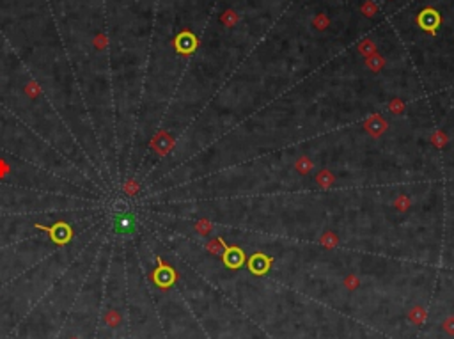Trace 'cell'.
<instances>
[{"instance_id":"cell-1","label":"cell","mask_w":454,"mask_h":339,"mask_svg":"<svg viewBox=\"0 0 454 339\" xmlns=\"http://www.w3.org/2000/svg\"><path fill=\"white\" fill-rule=\"evenodd\" d=\"M415 23L420 31L428 32L430 36H437V29L442 25V16L435 7H424L415 18Z\"/></svg>"},{"instance_id":"cell-2","label":"cell","mask_w":454,"mask_h":339,"mask_svg":"<svg viewBox=\"0 0 454 339\" xmlns=\"http://www.w3.org/2000/svg\"><path fill=\"white\" fill-rule=\"evenodd\" d=\"M156 263H158V267H156L155 272L151 273V279L158 288L167 290V288H171L172 284L178 280L179 275H178V272H176L171 265H167L160 256H156Z\"/></svg>"},{"instance_id":"cell-3","label":"cell","mask_w":454,"mask_h":339,"mask_svg":"<svg viewBox=\"0 0 454 339\" xmlns=\"http://www.w3.org/2000/svg\"><path fill=\"white\" fill-rule=\"evenodd\" d=\"M36 229L45 231L50 235V240L57 245H66L68 242H71L73 238V229L68 222H57L53 225H43V224H34Z\"/></svg>"},{"instance_id":"cell-4","label":"cell","mask_w":454,"mask_h":339,"mask_svg":"<svg viewBox=\"0 0 454 339\" xmlns=\"http://www.w3.org/2000/svg\"><path fill=\"white\" fill-rule=\"evenodd\" d=\"M199 46V39L193 32L190 31H181L174 38V48L181 55H192Z\"/></svg>"},{"instance_id":"cell-5","label":"cell","mask_w":454,"mask_h":339,"mask_svg":"<svg viewBox=\"0 0 454 339\" xmlns=\"http://www.w3.org/2000/svg\"><path fill=\"white\" fill-rule=\"evenodd\" d=\"M149 146H151V149L156 153V155L160 156H167L169 153L174 149L176 146V138L171 135L167 130H160L158 133H155L151 138V142H149Z\"/></svg>"},{"instance_id":"cell-6","label":"cell","mask_w":454,"mask_h":339,"mask_svg":"<svg viewBox=\"0 0 454 339\" xmlns=\"http://www.w3.org/2000/svg\"><path fill=\"white\" fill-rule=\"evenodd\" d=\"M222 261L227 268L231 270H238L247 263V256H245L243 249L238 245H225L224 252H222Z\"/></svg>"},{"instance_id":"cell-7","label":"cell","mask_w":454,"mask_h":339,"mask_svg":"<svg viewBox=\"0 0 454 339\" xmlns=\"http://www.w3.org/2000/svg\"><path fill=\"white\" fill-rule=\"evenodd\" d=\"M272 265H273V258L268 256V254H265V252L252 254V256L248 258V261H247L248 270L254 273V275H258V277L268 273V270L272 268Z\"/></svg>"},{"instance_id":"cell-8","label":"cell","mask_w":454,"mask_h":339,"mask_svg":"<svg viewBox=\"0 0 454 339\" xmlns=\"http://www.w3.org/2000/svg\"><path fill=\"white\" fill-rule=\"evenodd\" d=\"M362 128H364L373 138H380L387 130H389V123L383 119L382 114H371L364 123H362Z\"/></svg>"},{"instance_id":"cell-9","label":"cell","mask_w":454,"mask_h":339,"mask_svg":"<svg viewBox=\"0 0 454 339\" xmlns=\"http://www.w3.org/2000/svg\"><path fill=\"white\" fill-rule=\"evenodd\" d=\"M406 316H408V320L413 323V325L420 327L426 323L428 320V311L426 307H422V305H413L412 309H410L408 313H406Z\"/></svg>"},{"instance_id":"cell-10","label":"cell","mask_w":454,"mask_h":339,"mask_svg":"<svg viewBox=\"0 0 454 339\" xmlns=\"http://www.w3.org/2000/svg\"><path fill=\"white\" fill-rule=\"evenodd\" d=\"M314 180H316L318 187L323 188V190H328V188H330L332 185L335 183V176L332 174V171H328V169L318 171V174H316V178H314Z\"/></svg>"},{"instance_id":"cell-11","label":"cell","mask_w":454,"mask_h":339,"mask_svg":"<svg viewBox=\"0 0 454 339\" xmlns=\"http://www.w3.org/2000/svg\"><path fill=\"white\" fill-rule=\"evenodd\" d=\"M293 169H295L296 173L300 174V176H307V174H309L310 171L314 169V163H313V160H310L309 156L302 155V156H298V158L295 160V163H293Z\"/></svg>"},{"instance_id":"cell-12","label":"cell","mask_w":454,"mask_h":339,"mask_svg":"<svg viewBox=\"0 0 454 339\" xmlns=\"http://www.w3.org/2000/svg\"><path fill=\"white\" fill-rule=\"evenodd\" d=\"M320 245L328 250L335 249V247L339 245V236L335 235L332 229H327V231H323V235L320 236Z\"/></svg>"},{"instance_id":"cell-13","label":"cell","mask_w":454,"mask_h":339,"mask_svg":"<svg viewBox=\"0 0 454 339\" xmlns=\"http://www.w3.org/2000/svg\"><path fill=\"white\" fill-rule=\"evenodd\" d=\"M225 240L222 238V236H217V238H211L206 242V250L210 254H213V256H222V252H224L225 249Z\"/></svg>"},{"instance_id":"cell-14","label":"cell","mask_w":454,"mask_h":339,"mask_svg":"<svg viewBox=\"0 0 454 339\" xmlns=\"http://www.w3.org/2000/svg\"><path fill=\"white\" fill-rule=\"evenodd\" d=\"M358 52H360L362 55L367 59V57H371V55H375V53H378V48H376V43L373 41V39L365 38V39H362V41L358 43Z\"/></svg>"},{"instance_id":"cell-15","label":"cell","mask_w":454,"mask_h":339,"mask_svg":"<svg viewBox=\"0 0 454 339\" xmlns=\"http://www.w3.org/2000/svg\"><path fill=\"white\" fill-rule=\"evenodd\" d=\"M430 142L437 149H442V148H445V146L449 144V135L444 132V130H435V132L431 133V137H430Z\"/></svg>"},{"instance_id":"cell-16","label":"cell","mask_w":454,"mask_h":339,"mask_svg":"<svg viewBox=\"0 0 454 339\" xmlns=\"http://www.w3.org/2000/svg\"><path fill=\"white\" fill-rule=\"evenodd\" d=\"M365 66L371 69L373 73H380L383 68H385V59H383L380 53H375V55H371V57L365 59Z\"/></svg>"},{"instance_id":"cell-17","label":"cell","mask_w":454,"mask_h":339,"mask_svg":"<svg viewBox=\"0 0 454 339\" xmlns=\"http://www.w3.org/2000/svg\"><path fill=\"white\" fill-rule=\"evenodd\" d=\"M193 228H195V231L199 233L201 236H210L211 231H213V222H211L210 218L204 217V218H199Z\"/></svg>"},{"instance_id":"cell-18","label":"cell","mask_w":454,"mask_h":339,"mask_svg":"<svg viewBox=\"0 0 454 339\" xmlns=\"http://www.w3.org/2000/svg\"><path fill=\"white\" fill-rule=\"evenodd\" d=\"M23 93L27 94V96L31 98V100H36V98H39V96H41V94H43V89H41V86H39V83L36 82V80H31V82L25 83Z\"/></svg>"},{"instance_id":"cell-19","label":"cell","mask_w":454,"mask_h":339,"mask_svg":"<svg viewBox=\"0 0 454 339\" xmlns=\"http://www.w3.org/2000/svg\"><path fill=\"white\" fill-rule=\"evenodd\" d=\"M103 320H105V323H107L108 327H112V329L119 327L121 322H123V318H121V313L116 311V309H108V311L105 313Z\"/></svg>"},{"instance_id":"cell-20","label":"cell","mask_w":454,"mask_h":339,"mask_svg":"<svg viewBox=\"0 0 454 339\" xmlns=\"http://www.w3.org/2000/svg\"><path fill=\"white\" fill-rule=\"evenodd\" d=\"M123 190H124V194H126L128 197H135V195H138V192H140V185H138L137 180L130 178V180L124 181Z\"/></svg>"},{"instance_id":"cell-21","label":"cell","mask_w":454,"mask_h":339,"mask_svg":"<svg viewBox=\"0 0 454 339\" xmlns=\"http://www.w3.org/2000/svg\"><path fill=\"white\" fill-rule=\"evenodd\" d=\"M133 222H131V217L130 215H124L123 218H117L116 220V229L119 233H131L133 231Z\"/></svg>"},{"instance_id":"cell-22","label":"cell","mask_w":454,"mask_h":339,"mask_svg":"<svg viewBox=\"0 0 454 339\" xmlns=\"http://www.w3.org/2000/svg\"><path fill=\"white\" fill-rule=\"evenodd\" d=\"M343 284H344V288H346L348 291H355V290L360 288L362 280H360V277H358L357 273H348V275L344 277Z\"/></svg>"},{"instance_id":"cell-23","label":"cell","mask_w":454,"mask_h":339,"mask_svg":"<svg viewBox=\"0 0 454 339\" xmlns=\"http://www.w3.org/2000/svg\"><path fill=\"white\" fill-rule=\"evenodd\" d=\"M410 206H412V199H410L408 195L401 194L394 199V208H396L398 211H401V213H406V211L410 210Z\"/></svg>"},{"instance_id":"cell-24","label":"cell","mask_w":454,"mask_h":339,"mask_svg":"<svg viewBox=\"0 0 454 339\" xmlns=\"http://www.w3.org/2000/svg\"><path fill=\"white\" fill-rule=\"evenodd\" d=\"M238 20H240V16H238V13L234 9L224 11V14L220 16V21L225 25V27H234V25L238 23Z\"/></svg>"},{"instance_id":"cell-25","label":"cell","mask_w":454,"mask_h":339,"mask_svg":"<svg viewBox=\"0 0 454 339\" xmlns=\"http://www.w3.org/2000/svg\"><path fill=\"white\" fill-rule=\"evenodd\" d=\"M389 110H390V114H394V116L405 114V110H406L405 101H403L401 98H394V100H390L389 101Z\"/></svg>"},{"instance_id":"cell-26","label":"cell","mask_w":454,"mask_h":339,"mask_svg":"<svg viewBox=\"0 0 454 339\" xmlns=\"http://www.w3.org/2000/svg\"><path fill=\"white\" fill-rule=\"evenodd\" d=\"M360 11H362V14H364V16L373 18L376 13H378V6H376V4L373 2V0H365V2L362 4Z\"/></svg>"},{"instance_id":"cell-27","label":"cell","mask_w":454,"mask_h":339,"mask_svg":"<svg viewBox=\"0 0 454 339\" xmlns=\"http://www.w3.org/2000/svg\"><path fill=\"white\" fill-rule=\"evenodd\" d=\"M313 25H314V29H318V31H325V29L330 25V20H328L327 14L321 13V14H316V16H314Z\"/></svg>"},{"instance_id":"cell-28","label":"cell","mask_w":454,"mask_h":339,"mask_svg":"<svg viewBox=\"0 0 454 339\" xmlns=\"http://www.w3.org/2000/svg\"><path fill=\"white\" fill-rule=\"evenodd\" d=\"M442 330H444L447 336L454 337V316H447V318L442 322Z\"/></svg>"},{"instance_id":"cell-29","label":"cell","mask_w":454,"mask_h":339,"mask_svg":"<svg viewBox=\"0 0 454 339\" xmlns=\"http://www.w3.org/2000/svg\"><path fill=\"white\" fill-rule=\"evenodd\" d=\"M107 45H108V39H107V36H105V34H100V36L94 38V46H96L98 50H105V48H107Z\"/></svg>"},{"instance_id":"cell-30","label":"cell","mask_w":454,"mask_h":339,"mask_svg":"<svg viewBox=\"0 0 454 339\" xmlns=\"http://www.w3.org/2000/svg\"><path fill=\"white\" fill-rule=\"evenodd\" d=\"M11 174V165L4 158H0V180H6Z\"/></svg>"},{"instance_id":"cell-31","label":"cell","mask_w":454,"mask_h":339,"mask_svg":"<svg viewBox=\"0 0 454 339\" xmlns=\"http://www.w3.org/2000/svg\"><path fill=\"white\" fill-rule=\"evenodd\" d=\"M68 339H80V337H76V336H71V337H68Z\"/></svg>"}]
</instances>
